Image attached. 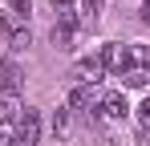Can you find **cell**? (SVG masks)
Masks as SVG:
<instances>
[{
	"mask_svg": "<svg viewBox=\"0 0 150 146\" xmlns=\"http://www.w3.org/2000/svg\"><path fill=\"white\" fill-rule=\"evenodd\" d=\"M142 21L150 24V0H142Z\"/></svg>",
	"mask_w": 150,
	"mask_h": 146,
	"instance_id": "obj_16",
	"label": "cell"
},
{
	"mask_svg": "<svg viewBox=\"0 0 150 146\" xmlns=\"http://www.w3.org/2000/svg\"><path fill=\"white\" fill-rule=\"evenodd\" d=\"M101 65H105V73H118V77H122L126 65H130V61H126V45H118V41L105 45L101 49Z\"/></svg>",
	"mask_w": 150,
	"mask_h": 146,
	"instance_id": "obj_7",
	"label": "cell"
},
{
	"mask_svg": "<svg viewBox=\"0 0 150 146\" xmlns=\"http://www.w3.org/2000/svg\"><path fill=\"white\" fill-rule=\"evenodd\" d=\"M126 61H130V65L150 69V49H146V45H126ZM130 65H126V69H130Z\"/></svg>",
	"mask_w": 150,
	"mask_h": 146,
	"instance_id": "obj_10",
	"label": "cell"
},
{
	"mask_svg": "<svg viewBox=\"0 0 150 146\" xmlns=\"http://www.w3.org/2000/svg\"><path fill=\"white\" fill-rule=\"evenodd\" d=\"M0 28H4V37H8V49H12V53H21V49H28V45H33L28 16H21V12L4 8V16H0Z\"/></svg>",
	"mask_w": 150,
	"mask_h": 146,
	"instance_id": "obj_1",
	"label": "cell"
},
{
	"mask_svg": "<svg viewBox=\"0 0 150 146\" xmlns=\"http://www.w3.org/2000/svg\"><path fill=\"white\" fill-rule=\"evenodd\" d=\"M73 4H77V0H53V8H57L61 16H69V12H73Z\"/></svg>",
	"mask_w": 150,
	"mask_h": 146,
	"instance_id": "obj_15",
	"label": "cell"
},
{
	"mask_svg": "<svg viewBox=\"0 0 150 146\" xmlns=\"http://www.w3.org/2000/svg\"><path fill=\"white\" fill-rule=\"evenodd\" d=\"M16 94H21V73H16L12 61H4L0 65V97L4 101H16Z\"/></svg>",
	"mask_w": 150,
	"mask_h": 146,
	"instance_id": "obj_5",
	"label": "cell"
},
{
	"mask_svg": "<svg viewBox=\"0 0 150 146\" xmlns=\"http://www.w3.org/2000/svg\"><path fill=\"white\" fill-rule=\"evenodd\" d=\"M73 37H77V16H61L53 24V49H73Z\"/></svg>",
	"mask_w": 150,
	"mask_h": 146,
	"instance_id": "obj_4",
	"label": "cell"
},
{
	"mask_svg": "<svg viewBox=\"0 0 150 146\" xmlns=\"http://www.w3.org/2000/svg\"><path fill=\"white\" fill-rule=\"evenodd\" d=\"M98 8H101V0H77V8H73L77 24H93L98 21Z\"/></svg>",
	"mask_w": 150,
	"mask_h": 146,
	"instance_id": "obj_9",
	"label": "cell"
},
{
	"mask_svg": "<svg viewBox=\"0 0 150 146\" xmlns=\"http://www.w3.org/2000/svg\"><path fill=\"white\" fill-rule=\"evenodd\" d=\"M122 85H126V89H146V85H150V69H142V65H130V69L122 73Z\"/></svg>",
	"mask_w": 150,
	"mask_h": 146,
	"instance_id": "obj_8",
	"label": "cell"
},
{
	"mask_svg": "<svg viewBox=\"0 0 150 146\" xmlns=\"http://www.w3.org/2000/svg\"><path fill=\"white\" fill-rule=\"evenodd\" d=\"M89 97H93V94H89V85H77L73 94H69V106H65V110H85Z\"/></svg>",
	"mask_w": 150,
	"mask_h": 146,
	"instance_id": "obj_12",
	"label": "cell"
},
{
	"mask_svg": "<svg viewBox=\"0 0 150 146\" xmlns=\"http://www.w3.org/2000/svg\"><path fill=\"white\" fill-rule=\"evenodd\" d=\"M69 130V110H57L53 114V134H65Z\"/></svg>",
	"mask_w": 150,
	"mask_h": 146,
	"instance_id": "obj_13",
	"label": "cell"
},
{
	"mask_svg": "<svg viewBox=\"0 0 150 146\" xmlns=\"http://www.w3.org/2000/svg\"><path fill=\"white\" fill-rule=\"evenodd\" d=\"M98 110H101V118H105V122H122L126 114H130V106H126V94H105Z\"/></svg>",
	"mask_w": 150,
	"mask_h": 146,
	"instance_id": "obj_6",
	"label": "cell"
},
{
	"mask_svg": "<svg viewBox=\"0 0 150 146\" xmlns=\"http://www.w3.org/2000/svg\"><path fill=\"white\" fill-rule=\"evenodd\" d=\"M138 122H142V126H146V130H150V97H146V101H142V106H138Z\"/></svg>",
	"mask_w": 150,
	"mask_h": 146,
	"instance_id": "obj_14",
	"label": "cell"
},
{
	"mask_svg": "<svg viewBox=\"0 0 150 146\" xmlns=\"http://www.w3.org/2000/svg\"><path fill=\"white\" fill-rule=\"evenodd\" d=\"M73 77H77V85H98L101 77H105L101 53H93V57H81V61L73 65Z\"/></svg>",
	"mask_w": 150,
	"mask_h": 146,
	"instance_id": "obj_3",
	"label": "cell"
},
{
	"mask_svg": "<svg viewBox=\"0 0 150 146\" xmlns=\"http://www.w3.org/2000/svg\"><path fill=\"white\" fill-rule=\"evenodd\" d=\"M0 146H16V118H0Z\"/></svg>",
	"mask_w": 150,
	"mask_h": 146,
	"instance_id": "obj_11",
	"label": "cell"
},
{
	"mask_svg": "<svg viewBox=\"0 0 150 146\" xmlns=\"http://www.w3.org/2000/svg\"><path fill=\"white\" fill-rule=\"evenodd\" d=\"M16 146H41V114L28 106L25 114H16Z\"/></svg>",
	"mask_w": 150,
	"mask_h": 146,
	"instance_id": "obj_2",
	"label": "cell"
}]
</instances>
